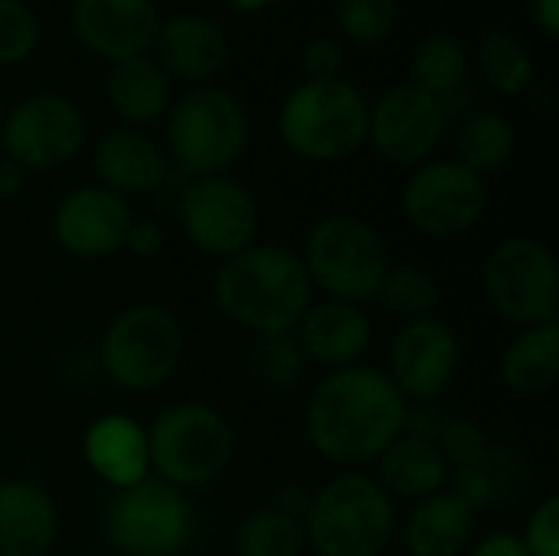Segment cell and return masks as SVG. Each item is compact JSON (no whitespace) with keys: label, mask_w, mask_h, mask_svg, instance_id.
I'll return each mask as SVG.
<instances>
[{"label":"cell","mask_w":559,"mask_h":556,"mask_svg":"<svg viewBox=\"0 0 559 556\" xmlns=\"http://www.w3.org/2000/svg\"><path fill=\"white\" fill-rule=\"evenodd\" d=\"M406 419L409 400L396 390L386 370L367 364L331 370L314 387L305 410L311 449L344 472L377 462L406 429Z\"/></svg>","instance_id":"obj_1"},{"label":"cell","mask_w":559,"mask_h":556,"mask_svg":"<svg viewBox=\"0 0 559 556\" xmlns=\"http://www.w3.org/2000/svg\"><path fill=\"white\" fill-rule=\"evenodd\" d=\"M124 249L134 259H157L167 249V233L157 220H131Z\"/></svg>","instance_id":"obj_37"},{"label":"cell","mask_w":559,"mask_h":556,"mask_svg":"<svg viewBox=\"0 0 559 556\" xmlns=\"http://www.w3.org/2000/svg\"><path fill=\"white\" fill-rule=\"evenodd\" d=\"M39 39L33 10L23 0H0V66L23 62Z\"/></svg>","instance_id":"obj_34"},{"label":"cell","mask_w":559,"mask_h":556,"mask_svg":"<svg viewBox=\"0 0 559 556\" xmlns=\"http://www.w3.org/2000/svg\"><path fill=\"white\" fill-rule=\"evenodd\" d=\"M236 10H262V7H269V3H282V0H229Z\"/></svg>","instance_id":"obj_42"},{"label":"cell","mask_w":559,"mask_h":556,"mask_svg":"<svg viewBox=\"0 0 559 556\" xmlns=\"http://www.w3.org/2000/svg\"><path fill=\"white\" fill-rule=\"evenodd\" d=\"M85 556H88V554H85Z\"/></svg>","instance_id":"obj_45"},{"label":"cell","mask_w":559,"mask_h":556,"mask_svg":"<svg viewBox=\"0 0 559 556\" xmlns=\"http://www.w3.org/2000/svg\"><path fill=\"white\" fill-rule=\"evenodd\" d=\"M249 367L259 383H265L272 390H288L301 380L308 360H305V351H301L295 331H285V334L255 338V344L249 351Z\"/></svg>","instance_id":"obj_32"},{"label":"cell","mask_w":559,"mask_h":556,"mask_svg":"<svg viewBox=\"0 0 559 556\" xmlns=\"http://www.w3.org/2000/svg\"><path fill=\"white\" fill-rule=\"evenodd\" d=\"M455 147H459V157H455L459 164H465L478 177H488L511 164L518 151V131L498 111H475L462 121Z\"/></svg>","instance_id":"obj_28"},{"label":"cell","mask_w":559,"mask_h":556,"mask_svg":"<svg viewBox=\"0 0 559 556\" xmlns=\"http://www.w3.org/2000/svg\"><path fill=\"white\" fill-rule=\"evenodd\" d=\"M59 537L49 492L29 478H0V556H46Z\"/></svg>","instance_id":"obj_22"},{"label":"cell","mask_w":559,"mask_h":556,"mask_svg":"<svg viewBox=\"0 0 559 556\" xmlns=\"http://www.w3.org/2000/svg\"><path fill=\"white\" fill-rule=\"evenodd\" d=\"M406 223L429 239H459L472 233L488 213L485 177L449 161H426L403 187Z\"/></svg>","instance_id":"obj_11"},{"label":"cell","mask_w":559,"mask_h":556,"mask_svg":"<svg viewBox=\"0 0 559 556\" xmlns=\"http://www.w3.org/2000/svg\"><path fill=\"white\" fill-rule=\"evenodd\" d=\"M85 141V118L75 102L39 92L16 102L0 131L3 154L29 170H56L69 164Z\"/></svg>","instance_id":"obj_13"},{"label":"cell","mask_w":559,"mask_h":556,"mask_svg":"<svg viewBox=\"0 0 559 556\" xmlns=\"http://www.w3.org/2000/svg\"><path fill=\"white\" fill-rule=\"evenodd\" d=\"M459 370V334L449 321L429 315L403 321L390 344L386 377L406 400L429 403L452 383Z\"/></svg>","instance_id":"obj_16"},{"label":"cell","mask_w":559,"mask_h":556,"mask_svg":"<svg viewBox=\"0 0 559 556\" xmlns=\"http://www.w3.org/2000/svg\"><path fill=\"white\" fill-rule=\"evenodd\" d=\"M69 23L88 52L121 62L147 56L160 13L154 0H72Z\"/></svg>","instance_id":"obj_17"},{"label":"cell","mask_w":559,"mask_h":556,"mask_svg":"<svg viewBox=\"0 0 559 556\" xmlns=\"http://www.w3.org/2000/svg\"><path fill=\"white\" fill-rule=\"evenodd\" d=\"M154 62L180 82H210L223 72L229 59V39L226 29L203 16V13H177L157 26V36L151 43Z\"/></svg>","instance_id":"obj_18"},{"label":"cell","mask_w":559,"mask_h":556,"mask_svg":"<svg viewBox=\"0 0 559 556\" xmlns=\"http://www.w3.org/2000/svg\"><path fill=\"white\" fill-rule=\"evenodd\" d=\"M377 469H380L377 482L383 485V492L393 501H413V505L445 492L452 478V469L442 449L436 446V439L409 429H403L390 442V449L377 459Z\"/></svg>","instance_id":"obj_23"},{"label":"cell","mask_w":559,"mask_h":556,"mask_svg":"<svg viewBox=\"0 0 559 556\" xmlns=\"http://www.w3.org/2000/svg\"><path fill=\"white\" fill-rule=\"evenodd\" d=\"M377 298L383 301L386 311H393L403 321L429 318L439 308V282L432 272H426L416 262L390 265Z\"/></svg>","instance_id":"obj_31"},{"label":"cell","mask_w":559,"mask_h":556,"mask_svg":"<svg viewBox=\"0 0 559 556\" xmlns=\"http://www.w3.org/2000/svg\"><path fill=\"white\" fill-rule=\"evenodd\" d=\"M308 505H311V492H305V488H298V485H288V488L278 492V498H275L272 508H278V511H285V514H292V518H298V521H305Z\"/></svg>","instance_id":"obj_39"},{"label":"cell","mask_w":559,"mask_h":556,"mask_svg":"<svg viewBox=\"0 0 559 556\" xmlns=\"http://www.w3.org/2000/svg\"><path fill=\"white\" fill-rule=\"evenodd\" d=\"M370 102L347 79H308L278 111L285 147L311 164H337L367 141Z\"/></svg>","instance_id":"obj_4"},{"label":"cell","mask_w":559,"mask_h":556,"mask_svg":"<svg viewBox=\"0 0 559 556\" xmlns=\"http://www.w3.org/2000/svg\"><path fill=\"white\" fill-rule=\"evenodd\" d=\"M380 556H390V554H380Z\"/></svg>","instance_id":"obj_44"},{"label":"cell","mask_w":559,"mask_h":556,"mask_svg":"<svg viewBox=\"0 0 559 556\" xmlns=\"http://www.w3.org/2000/svg\"><path fill=\"white\" fill-rule=\"evenodd\" d=\"M233 449V426L206 403L167 406L147 426L151 472L180 492L213 485L229 469Z\"/></svg>","instance_id":"obj_5"},{"label":"cell","mask_w":559,"mask_h":556,"mask_svg":"<svg viewBox=\"0 0 559 556\" xmlns=\"http://www.w3.org/2000/svg\"><path fill=\"white\" fill-rule=\"evenodd\" d=\"M478 66L488 85L501 95H524L534 82V56L508 29L485 33L478 46Z\"/></svg>","instance_id":"obj_30"},{"label":"cell","mask_w":559,"mask_h":556,"mask_svg":"<svg viewBox=\"0 0 559 556\" xmlns=\"http://www.w3.org/2000/svg\"><path fill=\"white\" fill-rule=\"evenodd\" d=\"M246 144L249 115L226 88L200 85L167 111V154L190 180L226 174Z\"/></svg>","instance_id":"obj_7"},{"label":"cell","mask_w":559,"mask_h":556,"mask_svg":"<svg viewBox=\"0 0 559 556\" xmlns=\"http://www.w3.org/2000/svg\"><path fill=\"white\" fill-rule=\"evenodd\" d=\"M177 220L183 236L219 262L249 249L259 236V206L252 193L226 174L190 180L180 193Z\"/></svg>","instance_id":"obj_12"},{"label":"cell","mask_w":559,"mask_h":556,"mask_svg":"<svg viewBox=\"0 0 559 556\" xmlns=\"http://www.w3.org/2000/svg\"><path fill=\"white\" fill-rule=\"evenodd\" d=\"M301 66H305L308 79H337L341 66H344V52L334 39L314 36L301 52Z\"/></svg>","instance_id":"obj_36"},{"label":"cell","mask_w":559,"mask_h":556,"mask_svg":"<svg viewBox=\"0 0 559 556\" xmlns=\"http://www.w3.org/2000/svg\"><path fill=\"white\" fill-rule=\"evenodd\" d=\"M409 82L423 92H429L452 118H468L472 105V79H468V52L462 39L449 33L426 36L409 62Z\"/></svg>","instance_id":"obj_25"},{"label":"cell","mask_w":559,"mask_h":556,"mask_svg":"<svg viewBox=\"0 0 559 556\" xmlns=\"http://www.w3.org/2000/svg\"><path fill=\"white\" fill-rule=\"evenodd\" d=\"M301 262L311 288H321L324 298L350 305L377 301L386 269L393 265L383 236L367 220L350 213L318 220L308 233Z\"/></svg>","instance_id":"obj_6"},{"label":"cell","mask_w":559,"mask_h":556,"mask_svg":"<svg viewBox=\"0 0 559 556\" xmlns=\"http://www.w3.org/2000/svg\"><path fill=\"white\" fill-rule=\"evenodd\" d=\"M531 16L547 39L559 33V0H531Z\"/></svg>","instance_id":"obj_40"},{"label":"cell","mask_w":559,"mask_h":556,"mask_svg":"<svg viewBox=\"0 0 559 556\" xmlns=\"http://www.w3.org/2000/svg\"><path fill=\"white\" fill-rule=\"evenodd\" d=\"M475 511L455 495L439 492L413 505L403 524V544L409 556H462L475 541Z\"/></svg>","instance_id":"obj_24"},{"label":"cell","mask_w":559,"mask_h":556,"mask_svg":"<svg viewBox=\"0 0 559 556\" xmlns=\"http://www.w3.org/2000/svg\"><path fill=\"white\" fill-rule=\"evenodd\" d=\"M105 95L111 111L128 125H151L170 111L174 79L151 56H134V59L111 62V72L105 79Z\"/></svg>","instance_id":"obj_26"},{"label":"cell","mask_w":559,"mask_h":556,"mask_svg":"<svg viewBox=\"0 0 559 556\" xmlns=\"http://www.w3.org/2000/svg\"><path fill=\"white\" fill-rule=\"evenodd\" d=\"M183 357V331L160 305H131L115 315L98 341L102 374L131 393L164 387Z\"/></svg>","instance_id":"obj_8"},{"label":"cell","mask_w":559,"mask_h":556,"mask_svg":"<svg viewBox=\"0 0 559 556\" xmlns=\"http://www.w3.org/2000/svg\"><path fill=\"white\" fill-rule=\"evenodd\" d=\"M400 20L396 0H337V26L354 46H380Z\"/></svg>","instance_id":"obj_33"},{"label":"cell","mask_w":559,"mask_h":556,"mask_svg":"<svg viewBox=\"0 0 559 556\" xmlns=\"http://www.w3.org/2000/svg\"><path fill=\"white\" fill-rule=\"evenodd\" d=\"M524 547L531 556H559V498L550 495L544 498L531 518H527V528L521 534Z\"/></svg>","instance_id":"obj_35"},{"label":"cell","mask_w":559,"mask_h":556,"mask_svg":"<svg viewBox=\"0 0 559 556\" xmlns=\"http://www.w3.org/2000/svg\"><path fill=\"white\" fill-rule=\"evenodd\" d=\"M295 338L305 351L308 364L328 367V370H344L360 364V357L370 351L373 341V324L364 311V305L350 301H311L305 318L295 328Z\"/></svg>","instance_id":"obj_19"},{"label":"cell","mask_w":559,"mask_h":556,"mask_svg":"<svg viewBox=\"0 0 559 556\" xmlns=\"http://www.w3.org/2000/svg\"><path fill=\"white\" fill-rule=\"evenodd\" d=\"M131 220L134 213L124 197L98 184L75 187L52 210V239L72 259L98 262L124 249Z\"/></svg>","instance_id":"obj_15"},{"label":"cell","mask_w":559,"mask_h":556,"mask_svg":"<svg viewBox=\"0 0 559 556\" xmlns=\"http://www.w3.org/2000/svg\"><path fill=\"white\" fill-rule=\"evenodd\" d=\"M92 167L98 187L128 200L141 193H154L167 180L170 161L154 138L141 134L138 128H118L95 144Z\"/></svg>","instance_id":"obj_21"},{"label":"cell","mask_w":559,"mask_h":556,"mask_svg":"<svg viewBox=\"0 0 559 556\" xmlns=\"http://www.w3.org/2000/svg\"><path fill=\"white\" fill-rule=\"evenodd\" d=\"M468 556H531L521 534H511V531H495V534H485L481 541H472Z\"/></svg>","instance_id":"obj_38"},{"label":"cell","mask_w":559,"mask_h":556,"mask_svg":"<svg viewBox=\"0 0 559 556\" xmlns=\"http://www.w3.org/2000/svg\"><path fill=\"white\" fill-rule=\"evenodd\" d=\"M449 128L445 108L413 82L386 88L377 105H370L367 141L373 151L400 167H419L442 144Z\"/></svg>","instance_id":"obj_14"},{"label":"cell","mask_w":559,"mask_h":556,"mask_svg":"<svg viewBox=\"0 0 559 556\" xmlns=\"http://www.w3.org/2000/svg\"><path fill=\"white\" fill-rule=\"evenodd\" d=\"M23 184H26V170L16 161H10L7 154H0V200L16 197L23 190Z\"/></svg>","instance_id":"obj_41"},{"label":"cell","mask_w":559,"mask_h":556,"mask_svg":"<svg viewBox=\"0 0 559 556\" xmlns=\"http://www.w3.org/2000/svg\"><path fill=\"white\" fill-rule=\"evenodd\" d=\"M3 118H7V111H3V102H0V131H3Z\"/></svg>","instance_id":"obj_43"},{"label":"cell","mask_w":559,"mask_h":556,"mask_svg":"<svg viewBox=\"0 0 559 556\" xmlns=\"http://www.w3.org/2000/svg\"><path fill=\"white\" fill-rule=\"evenodd\" d=\"M301 524L318 556H380L396 531V501L373 475L350 469L311 492Z\"/></svg>","instance_id":"obj_3"},{"label":"cell","mask_w":559,"mask_h":556,"mask_svg":"<svg viewBox=\"0 0 559 556\" xmlns=\"http://www.w3.org/2000/svg\"><path fill=\"white\" fill-rule=\"evenodd\" d=\"M305 544V524L278 508L252 511L233 537L236 556H301Z\"/></svg>","instance_id":"obj_29"},{"label":"cell","mask_w":559,"mask_h":556,"mask_svg":"<svg viewBox=\"0 0 559 556\" xmlns=\"http://www.w3.org/2000/svg\"><path fill=\"white\" fill-rule=\"evenodd\" d=\"M102 534L121 556H177L193 537V508L180 488L144 478L108 498Z\"/></svg>","instance_id":"obj_9"},{"label":"cell","mask_w":559,"mask_h":556,"mask_svg":"<svg viewBox=\"0 0 559 556\" xmlns=\"http://www.w3.org/2000/svg\"><path fill=\"white\" fill-rule=\"evenodd\" d=\"M85 465L111 488H131L151 478V456H147V426H141L128 413H105L88 423L82 436Z\"/></svg>","instance_id":"obj_20"},{"label":"cell","mask_w":559,"mask_h":556,"mask_svg":"<svg viewBox=\"0 0 559 556\" xmlns=\"http://www.w3.org/2000/svg\"><path fill=\"white\" fill-rule=\"evenodd\" d=\"M311 295L314 288L301 256L275 242H252L223 259L213 279L219 315L255 338L295 331L311 308Z\"/></svg>","instance_id":"obj_2"},{"label":"cell","mask_w":559,"mask_h":556,"mask_svg":"<svg viewBox=\"0 0 559 556\" xmlns=\"http://www.w3.org/2000/svg\"><path fill=\"white\" fill-rule=\"evenodd\" d=\"M501 383L521 397L534 400L544 397L557 387L559 380V328L557 324H540V328H524L501 354L498 364Z\"/></svg>","instance_id":"obj_27"},{"label":"cell","mask_w":559,"mask_h":556,"mask_svg":"<svg viewBox=\"0 0 559 556\" xmlns=\"http://www.w3.org/2000/svg\"><path fill=\"white\" fill-rule=\"evenodd\" d=\"M488 305L508 321L524 328L557 324L559 269L554 252L534 236L501 239L481 269Z\"/></svg>","instance_id":"obj_10"}]
</instances>
